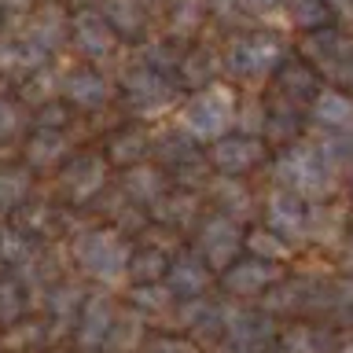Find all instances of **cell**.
<instances>
[{"label":"cell","instance_id":"obj_53","mask_svg":"<svg viewBox=\"0 0 353 353\" xmlns=\"http://www.w3.org/2000/svg\"><path fill=\"white\" fill-rule=\"evenodd\" d=\"M350 192H353V176H350Z\"/></svg>","mask_w":353,"mask_h":353},{"label":"cell","instance_id":"obj_30","mask_svg":"<svg viewBox=\"0 0 353 353\" xmlns=\"http://www.w3.org/2000/svg\"><path fill=\"white\" fill-rule=\"evenodd\" d=\"M342 44H346V37H342L335 26H327V30L305 33V37H302V55H305V63H313L320 70V66H327L331 59H335Z\"/></svg>","mask_w":353,"mask_h":353},{"label":"cell","instance_id":"obj_43","mask_svg":"<svg viewBox=\"0 0 353 353\" xmlns=\"http://www.w3.org/2000/svg\"><path fill=\"white\" fill-rule=\"evenodd\" d=\"M140 339H143V316L140 313H125V316L114 320L107 342H110V346H118V350H129V346H137Z\"/></svg>","mask_w":353,"mask_h":353},{"label":"cell","instance_id":"obj_31","mask_svg":"<svg viewBox=\"0 0 353 353\" xmlns=\"http://www.w3.org/2000/svg\"><path fill=\"white\" fill-rule=\"evenodd\" d=\"M287 15H291V26L302 33H316L327 30L331 22V8L324 0H287Z\"/></svg>","mask_w":353,"mask_h":353},{"label":"cell","instance_id":"obj_5","mask_svg":"<svg viewBox=\"0 0 353 353\" xmlns=\"http://www.w3.org/2000/svg\"><path fill=\"white\" fill-rule=\"evenodd\" d=\"M243 250V232L232 217L217 214V210H210V214L199 217L195 225V254L210 265V272H225L232 261H236V254Z\"/></svg>","mask_w":353,"mask_h":353},{"label":"cell","instance_id":"obj_3","mask_svg":"<svg viewBox=\"0 0 353 353\" xmlns=\"http://www.w3.org/2000/svg\"><path fill=\"white\" fill-rule=\"evenodd\" d=\"M287 63V48L276 33H243L221 55V70L239 77V81H258L265 74H276Z\"/></svg>","mask_w":353,"mask_h":353},{"label":"cell","instance_id":"obj_9","mask_svg":"<svg viewBox=\"0 0 353 353\" xmlns=\"http://www.w3.org/2000/svg\"><path fill=\"white\" fill-rule=\"evenodd\" d=\"M121 96H125L137 110H143V114H154V110L173 103L176 88L165 74H154L140 63V66H132V70H125V77H121Z\"/></svg>","mask_w":353,"mask_h":353},{"label":"cell","instance_id":"obj_45","mask_svg":"<svg viewBox=\"0 0 353 353\" xmlns=\"http://www.w3.org/2000/svg\"><path fill=\"white\" fill-rule=\"evenodd\" d=\"M327 309H335L339 316L353 320V276L331 283V302H327Z\"/></svg>","mask_w":353,"mask_h":353},{"label":"cell","instance_id":"obj_44","mask_svg":"<svg viewBox=\"0 0 353 353\" xmlns=\"http://www.w3.org/2000/svg\"><path fill=\"white\" fill-rule=\"evenodd\" d=\"M37 129H55V132H63L66 129V121H70V110H66L59 99H52V103H41L37 107Z\"/></svg>","mask_w":353,"mask_h":353},{"label":"cell","instance_id":"obj_2","mask_svg":"<svg viewBox=\"0 0 353 353\" xmlns=\"http://www.w3.org/2000/svg\"><path fill=\"white\" fill-rule=\"evenodd\" d=\"M70 254L92 280L114 283L121 272H129L132 247H129L125 232H118V228H88L74 236Z\"/></svg>","mask_w":353,"mask_h":353},{"label":"cell","instance_id":"obj_28","mask_svg":"<svg viewBox=\"0 0 353 353\" xmlns=\"http://www.w3.org/2000/svg\"><path fill=\"white\" fill-rule=\"evenodd\" d=\"M210 195H214L217 214H225V217H232V221L243 217V214L254 206L250 188L243 184V181H232V176H217V181L210 184Z\"/></svg>","mask_w":353,"mask_h":353},{"label":"cell","instance_id":"obj_6","mask_svg":"<svg viewBox=\"0 0 353 353\" xmlns=\"http://www.w3.org/2000/svg\"><path fill=\"white\" fill-rule=\"evenodd\" d=\"M276 239H283L287 247L298 239L309 236V206L302 195L287 192V188H272L269 195H265V225Z\"/></svg>","mask_w":353,"mask_h":353},{"label":"cell","instance_id":"obj_19","mask_svg":"<svg viewBox=\"0 0 353 353\" xmlns=\"http://www.w3.org/2000/svg\"><path fill=\"white\" fill-rule=\"evenodd\" d=\"M66 33H70V22H66V15H63V8H59V4H41V8L30 15L26 37L37 44L44 55L59 48V44L66 41Z\"/></svg>","mask_w":353,"mask_h":353},{"label":"cell","instance_id":"obj_13","mask_svg":"<svg viewBox=\"0 0 353 353\" xmlns=\"http://www.w3.org/2000/svg\"><path fill=\"white\" fill-rule=\"evenodd\" d=\"M118 320V305L110 294H88L81 313H77V346L81 350H99L107 346L110 327Z\"/></svg>","mask_w":353,"mask_h":353},{"label":"cell","instance_id":"obj_50","mask_svg":"<svg viewBox=\"0 0 353 353\" xmlns=\"http://www.w3.org/2000/svg\"><path fill=\"white\" fill-rule=\"evenodd\" d=\"M324 4L331 8V15H335V11H353V0H324Z\"/></svg>","mask_w":353,"mask_h":353},{"label":"cell","instance_id":"obj_25","mask_svg":"<svg viewBox=\"0 0 353 353\" xmlns=\"http://www.w3.org/2000/svg\"><path fill=\"white\" fill-rule=\"evenodd\" d=\"M221 70V59L210 48H192L181 55V66H176V81L184 88H195V92H206L214 88V77Z\"/></svg>","mask_w":353,"mask_h":353},{"label":"cell","instance_id":"obj_36","mask_svg":"<svg viewBox=\"0 0 353 353\" xmlns=\"http://www.w3.org/2000/svg\"><path fill=\"white\" fill-rule=\"evenodd\" d=\"M206 0H173V15H170V30H173V41L176 37H188L195 33L199 26L206 22Z\"/></svg>","mask_w":353,"mask_h":353},{"label":"cell","instance_id":"obj_15","mask_svg":"<svg viewBox=\"0 0 353 353\" xmlns=\"http://www.w3.org/2000/svg\"><path fill=\"white\" fill-rule=\"evenodd\" d=\"M276 85H280L283 99H291V103H313V99L324 92L320 70L305 59H287L280 70H276Z\"/></svg>","mask_w":353,"mask_h":353},{"label":"cell","instance_id":"obj_17","mask_svg":"<svg viewBox=\"0 0 353 353\" xmlns=\"http://www.w3.org/2000/svg\"><path fill=\"white\" fill-rule=\"evenodd\" d=\"M151 154V132L143 125H121L118 132H110L107 137V162L114 165H125V170H132V165H143V159Z\"/></svg>","mask_w":353,"mask_h":353},{"label":"cell","instance_id":"obj_27","mask_svg":"<svg viewBox=\"0 0 353 353\" xmlns=\"http://www.w3.org/2000/svg\"><path fill=\"white\" fill-rule=\"evenodd\" d=\"M66 151H70V140L55 129H33V137L26 140V165L33 170H48V165L66 162Z\"/></svg>","mask_w":353,"mask_h":353},{"label":"cell","instance_id":"obj_29","mask_svg":"<svg viewBox=\"0 0 353 353\" xmlns=\"http://www.w3.org/2000/svg\"><path fill=\"white\" fill-rule=\"evenodd\" d=\"M165 269H170V254L162 247H140V250H132V258H129V276L137 280V287L165 280Z\"/></svg>","mask_w":353,"mask_h":353},{"label":"cell","instance_id":"obj_41","mask_svg":"<svg viewBox=\"0 0 353 353\" xmlns=\"http://www.w3.org/2000/svg\"><path fill=\"white\" fill-rule=\"evenodd\" d=\"M316 148L324 151V159L331 165L353 162V125L350 129H339V132H324V140H320Z\"/></svg>","mask_w":353,"mask_h":353},{"label":"cell","instance_id":"obj_49","mask_svg":"<svg viewBox=\"0 0 353 353\" xmlns=\"http://www.w3.org/2000/svg\"><path fill=\"white\" fill-rule=\"evenodd\" d=\"M280 4H283V0H239V8H250V11H272Z\"/></svg>","mask_w":353,"mask_h":353},{"label":"cell","instance_id":"obj_20","mask_svg":"<svg viewBox=\"0 0 353 353\" xmlns=\"http://www.w3.org/2000/svg\"><path fill=\"white\" fill-rule=\"evenodd\" d=\"M148 214L159 221L162 228H188V225H199V195L195 192H184V188H176V192H165L159 203H154Z\"/></svg>","mask_w":353,"mask_h":353},{"label":"cell","instance_id":"obj_10","mask_svg":"<svg viewBox=\"0 0 353 353\" xmlns=\"http://www.w3.org/2000/svg\"><path fill=\"white\" fill-rule=\"evenodd\" d=\"M225 335H228L232 353H265L276 339V324L269 313L243 309V313H232L225 320Z\"/></svg>","mask_w":353,"mask_h":353},{"label":"cell","instance_id":"obj_47","mask_svg":"<svg viewBox=\"0 0 353 353\" xmlns=\"http://www.w3.org/2000/svg\"><path fill=\"white\" fill-rule=\"evenodd\" d=\"M22 125V118H19V107L11 103L8 96H0V137H11Z\"/></svg>","mask_w":353,"mask_h":353},{"label":"cell","instance_id":"obj_11","mask_svg":"<svg viewBox=\"0 0 353 353\" xmlns=\"http://www.w3.org/2000/svg\"><path fill=\"white\" fill-rule=\"evenodd\" d=\"M210 265L199 258L195 250H181L170 258V269H165V287L176 302H192V298H206L210 287Z\"/></svg>","mask_w":353,"mask_h":353},{"label":"cell","instance_id":"obj_37","mask_svg":"<svg viewBox=\"0 0 353 353\" xmlns=\"http://www.w3.org/2000/svg\"><path fill=\"white\" fill-rule=\"evenodd\" d=\"M181 48H176L173 37H162V41H148V48H143V66L154 74H176V66H181Z\"/></svg>","mask_w":353,"mask_h":353},{"label":"cell","instance_id":"obj_42","mask_svg":"<svg viewBox=\"0 0 353 353\" xmlns=\"http://www.w3.org/2000/svg\"><path fill=\"white\" fill-rule=\"evenodd\" d=\"M26 309V294H22V283L19 280H0V324H15Z\"/></svg>","mask_w":353,"mask_h":353},{"label":"cell","instance_id":"obj_48","mask_svg":"<svg viewBox=\"0 0 353 353\" xmlns=\"http://www.w3.org/2000/svg\"><path fill=\"white\" fill-rule=\"evenodd\" d=\"M143 353H188V346H181V342H173V339H151V342H143Z\"/></svg>","mask_w":353,"mask_h":353},{"label":"cell","instance_id":"obj_18","mask_svg":"<svg viewBox=\"0 0 353 353\" xmlns=\"http://www.w3.org/2000/svg\"><path fill=\"white\" fill-rule=\"evenodd\" d=\"M309 121L324 132H339L353 125V99L339 88H324L313 103H309Z\"/></svg>","mask_w":353,"mask_h":353},{"label":"cell","instance_id":"obj_8","mask_svg":"<svg viewBox=\"0 0 353 353\" xmlns=\"http://www.w3.org/2000/svg\"><path fill=\"white\" fill-rule=\"evenodd\" d=\"M107 184V159L103 154H70L59 170V188L70 203H88Z\"/></svg>","mask_w":353,"mask_h":353},{"label":"cell","instance_id":"obj_38","mask_svg":"<svg viewBox=\"0 0 353 353\" xmlns=\"http://www.w3.org/2000/svg\"><path fill=\"white\" fill-rule=\"evenodd\" d=\"M243 137H258L261 140V129H265V99L261 96H247V99H236V121H232Z\"/></svg>","mask_w":353,"mask_h":353},{"label":"cell","instance_id":"obj_1","mask_svg":"<svg viewBox=\"0 0 353 353\" xmlns=\"http://www.w3.org/2000/svg\"><path fill=\"white\" fill-rule=\"evenodd\" d=\"M276 188H287L294 195L320 199L335 188V165L324 159L316 143H287L272 162Z\"/></svg>","mask_w":353,"mask_h":353},{"label":"cell","instance_id":"obj_24","mask_svg":"<svg viewBox=\"0 0 353 353\" xmlns=\"http://www.w3.org/2000/svg\"><path fill=\"white\" fill-rule=\"evenodd\" d=\"M302 110H298V103H291V99H269L265 103V129L261 137L272 140V143H291L298 137V129H302Z\"/></svg>","mask_w":353,"mask_h":353},{"label":"cell","instance_id":"obj_22","mask_svg":"<svg viewBox=\"0 0 353 353\" xmlns=\"http://www.w3.org/2000/svg\"><path fill=\"white\" fill-rule=\"evenodd\" d=\"M121 195H125V203H129V206L151 210V206L165 195V176H162V170L132 165V170L121 176Z\"/></svg>","mask_w":353,"mask_h":353},{"label":"cell","instance_id":"obj_33","mask_svg":"<svg viewBox=\"0 0 353 353\" xmlns=\"http://www.w3.org/2000/svg\"><path fill=\"white\" fill-rule=\"evenodd\" d=\"M327 346H331L327 331L309 327V324H294L280 339V353H327Z\"/></svg>","mask_w":353,"mask_h":353},{"label":"cell","instance_id":"obj_40","mask_svg":"<svg viewBox=\"0 0 353 353\" xmlns=\"http://www.w3.org/2000/svg\"><path fill=\"white\" fill-rule=\"evenodd\" d=\"M243 247L250 250V258H261V261H280V258H287V243L276 239L269 228L247 232V236H243Z\"/></svg>","mask_w":353,"mask_h":353},{"label":"cell","instance_id":"obj_35","mask_svg":"<svg viewBox=\"0 0 353 353\" xmlns=\"http://www.w3.org/2000/svg\"><path fill=\"white\" fill-rule=\"evenodd\" d=\"M85 291L77 283H55L48 298H44V305H48V313L52 316H59V320H74L77 313H81V305H85Z\"/></svg>","mask_w":353,"mask_h":353},{"label":"cell","instance_id":"obj_4","mask_svg":"<svg viewBox=\"0 0 353 353\" xmlns=\"http://www.w3.org/2000/svg\"><path fill=\"white\" fill-rule=\"evenodd\" d=\"M236 121V96L228 88H206V92H195L181 110V129L192 140H221L228 137V125Z\"/></svg>","mask_w":353,"mask_h":353},{"label":"cell","instance_id":"obj_14","mask_svg":"<svg viewBox=\"0 0 353 353\" xmlns=\"http://www.w3.org/2000/svg\"><path fill=\"white\" fill-rule=\"evenodd\" d=\"M70 37L88 59H107L118 44V33L107 26V19L99 11H77L70 19Z\"/></svg>","mask_w":353,"mask_h":353},{"label":"cell","instance_id":"obj_32","mask_svg":"<svg viewBox=\"0 0 353 353\" xmlns=\"http://www.w3.org/2000/svg\"><path fill=\"white\" fill-rule=\"evenodd\" d=\"M30 184H33L30 170H22V165H4V170H0V210L26 206Z\"/></svg>","mask_w":353,"mask_h":353},{"label":"cell","instance_id":"obj_39","mask_svg":"<svg viewBox=\"0 0 353 353\" xmlns=\"http://www.w3.org/2000/svg\"><path fill=\"white\" fill-rule=\"evenodd\" d=\"M176 298L170 294V287L165 283H140L137 291H132V309L143 316V313H165V309H173Z\"/></svg>","mask_w":353,"mask_h":353},{"label":"cell","instance_id":"obj_16","mask_svg":"<svg viewBox=\"0 0 353 353\" xmlns=\"http://www.w3.org/2000/svg\"><path fill=\"white\" fill-rule=\"evenodd\" d=\"M63 96L70 99L74 107H85V110H96L110 99V85L107 77L96 70V66H77L63 77Z\"/></svg>","mask_w":353,"mask_h":353},{"label":"cell","instance_id":"obj_7","mask_svg":"<svg viewBox=\"0 0 353 353\" xmlns=\"http://www.w3.org/2000/svg\"><path fill=\"white\" fill-rule=\"evenodd\" d=\"M265 162V140L258 137H221L214 148H210V165L221 176H232V181H243L247 173H254Z\"/></svg>","mask_w":353,"mask_h":353},{"label":"cell","instance_id":"obj_12","mask_svg":"<svg viewBox=\"0 0 353 353\" xmlns=\"http://www.w3.org/2000/svg\"><path fill=\"white\" fill-rule=\"evenodd\" d=\"M221 283H225L228 294H265L269 287L280 283V265L276 261H261V258H236L221 272Z\"/></svg>","mask_w":353,"mask_h":353},{"label":"cell","instance_id":"obj_23","mask_svg":"<svg viewBox=\"0 0 353 353\" xmlns=\"http://www.w3.org/2000/svg\"><path fill=\"white\" fill-rule=\"evenodd\" d=\"M151 154H154V159H159L170 173L184 170V165L195 162V159H203V151L195 148V140L188 137L184 129H165V132H159V137H151Z\"/></svg>","mask_w":353,"mask_h":353},{"label":"cell","instance_id":"obj_46","mask_svg":"<svg viewBox=\"0 0 353 353\" xmlns=\"http://www.w3.org/2000/svg\"><path fill=\"white\" fill-rule=\"evenodd\" d=\"M327 74L335 77V81H342V85H353V41H346L339 48V55L327 63Z\"/></svg>","mask_w":353,"mask_h":353},{"label":"cell","instance_id":"obj_26","mask_svg":"<svg viewBox=\"0 0 353 353\" xmlns=\"http://www.w3.org/2000/svg\"><path fill=\"white\" fill-rule=\"evenodd\" d=\"M99 15L107 19V26L118 37H140L143 26H148V4L143 0H103Z\"/></svg>","mask_w":353,"mask_h":353},{"label":"cell","instance_id":"obj_51","mask_svg":"<svg viewBox=\"0 0 353 353\" xmlns=\"http://www.w3.org/2000/svg\"><path fill=\"white\" fill-rule=\"evenodd\" d=\"M346 265H350V269H353V239L346 243Z\"/></svg>","mask_w":353,"mask_h":353},{"label":"cell","instance_id":"obj_34","mask_svg":"<svg viewBox=\"0 0 353 353\" xmlns=\"http://www.w3.org/2000/svg\"><path fill=\"white\" fill-rule=\"evenodd\" d=\"M33 258V239L26 236L22 228H11V225H0V265H30Z\"/></svg>","mask_w":353,"mask_h":353},{"label":"cell","instance_id":"obj_21","mask_svg":"<svg viewBox=\"0 0 353 353\" xmlns=\"http://www.w3.org/2000/svg\"><path fill=\"white\" fill-rule=\"evenodd\" d=\"M48 66V55H44L30 37H11L0 44V70L11 77H33Z\"/></svg>","mask_w":353,"mask_h":353},{"label":"cell","instance_id":"obj_52","mask_svg":"<svg viewBox=\"0 0 353 353\" xmlns=\"http://www.w3.org/2000/svg\"><path fill=\"white\" fill-rule=\"evenodd\" d=\"M339 353H353V342H350V346H342V350H339Z\"/></svg>","mask_w":353,"mask_h":353}]
</instances>
